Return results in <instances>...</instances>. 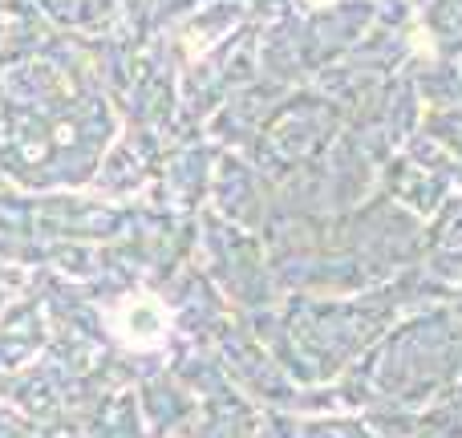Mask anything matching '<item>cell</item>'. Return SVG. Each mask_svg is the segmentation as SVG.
I'll return each instance as SVG.
<instances>
[{
    "instance_id": "cell-1",
    "label": "cell",
    "mask_w": 462,
    "mask_h": 438,
    "mask_svg": "<svg viewBox=\"0 0 462 438\" xmlns=\"http://www.w3.org/2000/svg\"><path fill=\"white\" fill-rule=\"evenodd\" d=\"M114 329L126 349H159L167 337V309L154 296H130L114 312Z\"/></svg>"
}]
</instances>
